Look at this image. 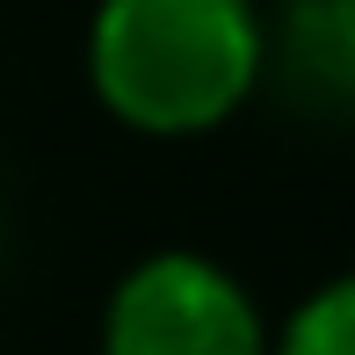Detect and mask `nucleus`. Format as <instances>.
I'll return each instance as SVG.
<instances>
[{
    "mask_svg": "<svg viewBox=\"0 0 355 355\" xmlns=\"http://www.w3.org/2000/svg\"><path fill=\"white\" fill-rule=\"evenodd\" d=\"M87 94L116 131L153 145L211 138L268 87L261 0H94Z\"/></svg>",
    "mask_w": 355,
    "mask_h": 355,
    "instance_id": "f257e3e1",
    "label": "nucleus"
},
{
    "mask_svg": "<svg viewBox=\"0 0 355 355\" xmlns=\"http://www.w3.org/2000/svg\"><path fill=\"white\" fill-rule=\"evenodd\" d=\"M268 80H290L334 116L355 87V0H283L268 15Z\"/></svg>",
    "mask_w": 355,
    "mask_h": 355,
    "instance_id": "7ed1b4c3",
    "label": "nucleus"
},
{
    "mask_svg": "<svg viewBox=\"0 0 355 355\" xmlns=\"http://www.w3.org/2000/svg\"><path fill=\"white\" fill-rule=\"evenodd\" d=\"M94 355H268V319L225 261L153 247L109 283Z\"/></svg>",
    "mask_w": 355,
    "mask_h": 355,
    "instance_id": "f03ea898",
    "label": "nucleus"
},
{
    "mask_svg": "<svg viewBox=\"0 0 355 355\" xmlns=\"http://www.w3.org/2000/svg\"><path fill=\"white\" fill-rule=\"evenodd\" d=\"M268 355H355V283L327 276L268 327Z\"/></svg>",
    "mask_w": 355,
    "mask_h": 355,
    "instance_id": "20e7f679",
    "label": "nucleus"
}]
</instances>
